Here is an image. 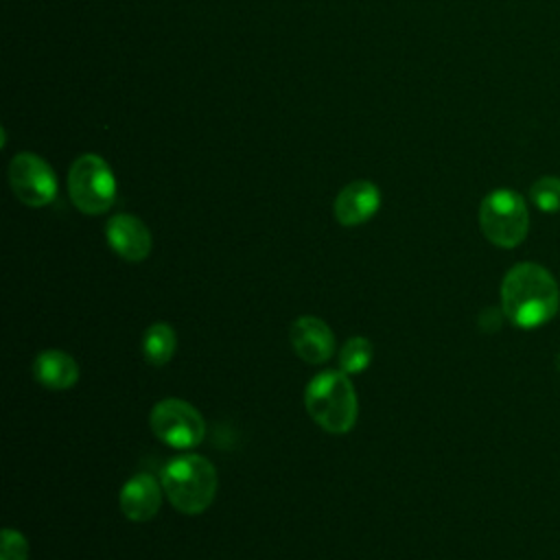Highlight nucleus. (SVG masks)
<instances>
[{
	"label": "nucleus",
	"mask_w": 560,
	"mask_h": 560,
	"mask_svg": "<svg viewBox=\"0 0 560 560\" xmlns=\"http://www.w3.org/2000/svg\"><path fill=\"white\" fill-rule=\"evenodd\" d=\"M560 304L556 278L536 262L514 265L501 282V308L518 328L547 324Z\"/></svg>",
	"instance_id": "1"
},
{
	"label": "nucleus",
	"mask_w": 560,
	"mask_h": 560,
	"mask_svg": "<svg viewBox=\"0 0 560 560\" xmlns=\"http://www.w3.org/2000/svg\"><path fill=\"white\" fill-rule=\"evenodd\" d=\"M168 503L182 514H201L217 494V470L203 455L184 453L168 459L160 470Z\"/></svg>",
	"instance_id": "2"
},
{
	"label": "nucleus",
	"mask_w": 560,
	"mask_h": 560,
	"mask_svg": "<svg viewBox=\"0 0 560 560\" xmlns=\"http://www.w3.org/2000/svg\"><path fill=\"white\" fill-rule=\"evenodd\" d=\"M308 416L328 433H348L359 413L357 392L352 381L341 370L319 372L304 389Z\"/></svg>",
	"instance_id": "3"
},
{
	"label": "nucleus",
	"mask_w": 560,
	"mask_h": 560,
	"mask_svg": "<svg viewBox=\"0 0 560 560\" xmlns=\"http://www.w3.org/2000/svg\"><path fill=\"white\" fill-rule=\"evenodd\" d=\"M479 228L497 247H516L529 230V210L525 199L512 188L490 190L479 206Z\"/></svg>",
	"instance_id": "4"
},
{
	"label": "nucleus",
	"mask_w": 560,
	"mask_h": 560,
	"mask_svg": "<svg viewBox=\"0 0 560 560\" xmlns=\"http://www.w3.org/2000/svg\"><path fill=\"white\" fill-rule=\"evenodd\" d=\"M68 192L83 214H103L116 201V177L101 155L83 153L68 168Z\"/></svg>",
	"instance_id": "5"
},
{
	"label": "nucleus",
	"mask_w": 560,
	"mask_h": 560,
	"mask_svg": "<svg viewBox=\"0 0 560 560\" xmlns=\"http://www.w3.org/2000/svg\"><path fill=\"white\" fill-rule=\"evenodd\" d=\"M153 435L166 446L186 451L206 438V420L197 407L179 398H164L151 409Z\"/></svg>",
	"instance_id": "6"
},
{
	"label": "nucleus",
	"mask_w": 560,
	"mask_h": 560,
	"mask_svg": "<svg viewBox=\"0 0 560 560\" xmlns=\"http://www.w3.org/2000/svg\"><path fill=\"white\" fill-rule=\"evenodd\" d=\"M9 184L13 195L31 206H48L57 197V177L50 164L28 151L18 153L9 164Z\"/></svg>",
	"instance_id": "7"
},
{
	"label": "nucleus",
	"mask_w": 560,
	"mask_h": 560,
	"mask_svg": "<svg viewBox=\"0 0 560 560\" xmlns=\"http://www.w3.org/2000/svg\"><path fill=\"white\" fill-rule=\"evenodd\" d=\"M105 238L109 247L129 262H140L151 254L153 241L149 228L133 214H114L105 225Z\"/></svg>",
	"instance_id": "8"
},
{
	"label": "nucleus",
	"mask_w": 560,
	"mask_h": 560,
	"mask_svg": "<svg viewBox=\"0 0 560 560\" xmlns=\"http://www.w3.org/2000/svg\"><path fill=\"white\" fill-rule=\"evenodd\" d=\"M289 339H291L295 354L313 365L326 363L335 348V335H332L330 326L324 319L313 317V315L298 317L291 324Z\"/></svg>",
	"instance_id": "9"
},
{
	"label": "nucleus",
	"mask_w": 560,
	"mask_h": 560,
	"mask_svg": "<svg viewBox=\"0 0 560 560\" xmlns=\"http://www.w3.org/2000/svg\"><path fill=\"white\" fill-rule=\"evenodd\" d=\"M381 208V190L368 179L346 184L335 199V217L341 225L354 228L370 221Z\"/></svg>",
	"instance_id": "10"
},
{
	"label": "nucleus",
	"mask_w": 560,
	"mask_h": 560,
	"mask_svg": "<svg viewBox=\"0 0 560 560\" xmlns=\"http://www.w3.org/2000/svg\"><path fill=\"white\" fill-rule=\"evenodd\" d=\"M162 481H158L151 472H138L120 488V512L133 523L149 521L158 514L162 505Z\"/></svg>",
	"instance_id": "11"
},
{
	"label": "nucleus",
	"mask_w": 560,
	"mask_h": 560,
	"mask_svg": "<svg viewBox=\"0 0 560 560\" xmlns=\"http://www.w3.org/2000/svg\"><path fill=\"white\" fill-rule=\"evenodd\" d=\"M33 376L46 389L61 392L79 381V365L63 350H44L33 361Z\"/></svg>",
	"instance_id": "12"
},
{
	"label": "nucleus",
	"mask_w": 560,
	"mask_h": 560,
	"mask_svg": "<svg viewBox=\"0 0 560 560\" xmlns=\"http://www.w3.org/2000/svg\"><path fill=\"white\" fill-rule=\"evenodd\" d=\"M177 348V335L166 322H155L142 332V354L151 365H166Z\"/></svg>",
	"instance_id": "13"
},
{
	"label": "nucleus",
	"mask_w": 560,
	"mask_h": 560,
	"mask_svg": "<svg viewBox=\"0 0 560 560\" xmlns=\"http://www.w3.org/2000/svg\"><path fill=\"white\" fill-rule=\"evenodd\" d=\"M372 363V343L365 337H350L339 350V370L350 374L363 372Z\"/></svg>",
	"instance_id": "14"
},
{
	"label": "nucleus",
	"mask_w": 560,
	"mask_h": 560,
	"mask_svg": "<svg viewBox=\"0 0 560 560\" xmlns=\"http://www.w3.org/2000/svg\"><path fill=\"white\" fill-rule=\"evenodd\" d=\"M529 199L540 212H560V177L542 175L529 186Z\"/></svg>",
	"instance_id": "15"
},
{
	"label": "nucleus",
	"mask_w": 560,
	"mask_h": 560,
	"mask_svg": "<svg viewBox=\"0 0 560 560\" xmlns=\"http://www.w3.org/2000/svg\"><path fill=\"white\" fill-rule=\"evenodd\" d=\"M0 560H28V542L22 532L11 527L2 529Z\"/></svg>",
	"instance_id": "16"
},
{
	"label": "nucleus",
	"mask_w": 560,
	"mask_h": 560,
	"mask_svg": "<svg viewBox=\"0 0 560 560\" xmlns=\"http://www.w3.org/2000/svg\"><path fill=\"white\" fill-rule=\"evenodd\" d=\"M556 368H558V372H560V352H558V357H556Z\"/></svg>",
	"instance_id": "17"
}]
</instances>
